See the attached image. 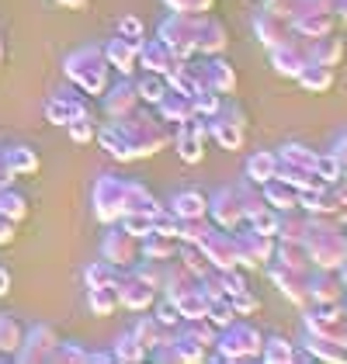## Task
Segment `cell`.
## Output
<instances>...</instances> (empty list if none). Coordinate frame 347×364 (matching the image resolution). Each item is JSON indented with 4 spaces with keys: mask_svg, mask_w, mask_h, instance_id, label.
I'll return each mask as SVG.
<instances>
[{
    "mask_svg": "<svg viewBox=\"0 0 347 364\" xmlns=\"http://www.w3.org/2000/svg\"><path fill=\"white\" fill-rule=\"evenodd\" d=\"M174 7V14H202L212 11V0H167Z\"/></svg>",
    "mask_w": 347,
    "mask_h": 364,
    "instance_id": "obj_53",
    "label": "cell"
},
{
    "mask_svg": "<svg viewBox=\"0 0 347 364\" xmlns=\"http://www.w3.org/2000/svg\"><path fill=\"white\" fill-rule=\"evenodd\" d=\"M337 274H341V281H344V288H347V257H344V264L337 267Z\"/></svg>",
    "mask_w": 347,
    "mask_h": 364,
    "instance_id": "obj_60",
    "label": "cell"
},
{
    "mask_svg": "<svg viewBox=\"0 0 347 364\" xmlns=\"http://www.w3.org/2000/svg\"><path fill=\"white\" fill-rule=\"evenodd\" d=\"M344 232H347V229H344Z\"/></svg>",
    "mask_w": 347,
    "mask_h": 364,
    "instance_id": "obj_64",
    "label": "cell"
},
{
    "mask_svg": "<svg viewBox=\"0 0 347 364\" xmlns=\"http://www.w3.org/2000/svg\"><path fill=\"white\" fill-rule=\"evenodd\" d=\"M302 247L309 253V264H313V267L337 271L347 257V232L333 223V215H309Z\"/></svg>",
    "mask_w": 347,
    "mask_h": 364,
    "instance_id": "obj_1",
    "label": "cell"
},
{
    "mask_svg": "<svg viewBox=\"0 0 347 364\" xmlns=\"http://www.w3.org/2000/svg\"><path fill=\"white\" fill-rule=\"evenodd\" d=\"M208 219H212V225L230 229V232L247 223V219H243V205H240L236 188H219L215 195L208 198Z\"/></svg>",
    "mask_w": 347,
    "mask_h": 364,
    "instance_id": "obj_10",
    "label": "cell"
},
{
    "mask_svg": "<svg viewBox=\"0 0 347 364\" xmlns=\"http://www.w3.org/2000/svg\"><path fill=\"white\" fill-rule=\"evenodd\" d=\"M208 139H215L223 149H243V142H247V129L215 112V114H208Z\"/></svg>",
    "mask_w": 347,
    "mask_h": 364,
    "instance_id": "obj_18",
    "label": "cell"
},
{
    "mask_svg": "<svg viewBox=\"0 0 347 364\" xmlns=\"http://www.w3.org/2000/svg\"><path fill=\"white\" fill-rule=\"evenodd\" d=\"M306 63H313V38H306V35H299V31H292L282 46L271 49V66H274L278 77L295 80Z\"/></svg>",
    "mask_w": 347,
    "mask_h": 364,
    "instance_id": "obj_3",
    "label": "cell"
},
{
    "mask_svg": "<svg viewBox=\"0 0 347 364\" xmlns=\"http://www.w3.org/2000/svg\"><path fill=\"white\" fill-rule=\"evenodd\" d=\"M205 139H208V118L205 114H191L188 122L177 125L174 142H177V153L184 164H202L205 156Z\"/></svg>",
    "mask_w": 347,
    "mask_h": 364,
    "instance_id": "obj_6",
    "label": "cell"
},
{
    "mask_svg": "<svg viewBox=\"0 0 347 364\" xmlns=\"http://www.w3.org/2000/svg\"><path fill=\"white\" fill-rule=\"evenodd\" d=\"M156 319L164 323V326H181V309H177V302L174 299H164L160 306H156Z\"/></svg>",
    "mask_w": 347,
    "mask_h": 364,
    "instance_id": "obj_52",
    "label": "cell"
},
{
    "mask_svg": "<svg viewBox=\"0 0 347 364\" xmlns=\"http://www.w3.org/2000/svg\"><path fill=\"white\" fill-rule=\"evenodd\" d=\"M146 264H139L136 267V278H143L146 284H153V288H160L164 284V264L167 260H149V257H143Z\"/></svg>",
    "mask_w": 347,
    "mask_h": 364,
    "instance_id": "obj_50",
    "label": "cell"
},
{
    "mask_svg": "<svg viewBox=\"0 0 347 364\" xmlns=\"http://www.w3.org/2000/svg\"><path fill=\"white\" fill-rule=\"evenodd\" d=\"M230 302H233V309H236V316H257L260 312V299L250 291V288H240V291H233L230 295Z\"/></svg>",
    "mask_w": 347,
    "mask_h": 364,
    "instance_id": "obj_46",
    "label": "cell"
},
{
    "mask_svg": "<svg viewBox=\"0 0 347 364\" xmlns=\"http://www.w3.org/2000/svg\"><path fill=\"white\" fill-rule=\"evenodd\" d=\"M198 247H202L205 260H208L215 271H230V267H240L236 236H233L230 229H219V225H212V229H208V236H205Z\"/></svg>",
    "mask_w": 347,
    "mask_h": 364,
    "instance_id": "obj_8",
    "label": "cell"
},
{
    "mask_svg": "<svg viewBox=\"0 0 347 364\" xmlns=\"http://www.w3.org/2000/svg\"><path fill=\"white\" fill-rule=\"evenodd\" d=\"M177 264H181L191 278H202V274L212 271V264L205 260L202 247H195V243H181V247H177Z\"/></svg>",
    "mask_w": 347,
    "mask_h": 364,
    "instance_id": "obj_34",
    "label": "cell"
},
{
    "mask_svg": "<svg viewBox=\"0 0 347 364\" xmlns=\"http://www.w3.org/2000/svg\"><path fill=\"white\" fill-rule=\"evenodd\" d=\"M105 253H108L112 264H136V257H139V240H136L129 229H118V232L108 236Z\"/></svg>",
    "mask_w": 347,
    "mask_h": 364,
    "instance_id": "obj_20",
    "label": "cell"
},
{
    "mask_svg": "<svg viewBox=\"0 0 347 364\" xmlns=\"http://www.w3.org/2000/svg\"><path fill=\"white\" fill-rule=\"evenodd\" d=\"M316 149H309L306 142H285L282 146V153H278V160L282 164H295V167H309V170H316Z\"/></svg>",
    "mask_w": 347,
    "mask_h": 364,
    "instance_id": "obj_39",
    "label": "cell"
},
{
    "mask_svg": "<svg viewBox=\"0 0 347 364\" xmlns=\"http://www.w3.org/2000/svg\"><path fill=\"white\" fill-rule=\"evenodd\" d=\"M171 208L177 219H198V215H208V198L202 191H195V188H184V191H177L171 198Z\"/></svg>",
    "mask_w": 347,
    "mask_h": 364,
    "instance_id": "obj_19",
    "label": "cell"
},
{
    "mask_svg": "<svg viewBox=\"0 0 347 364\" xmlns=\"http://www.w3.org/2000/svg\"><path fill=\"white\" fill-rule=\"evenodd\" d=\"M267 267V274L274 281V288L289 299L292 306H309V271H295V267H285V264H278V260H267L264 264Z\"/></svg>",
    "mask_w": 347,
    "mask_h": 364,
    "instance_id": "obj_7",
    "label": "cell"
},
{
    "mask_svg": "<svg viewBox=\"0 0 347 364\" xmlns=\"http://www.w3.org/2000/svg\"><path fill=\"white\" fill-rule=\"evenodd\" d=\"M250 229H257V232H267V236H274L278 232V208H271V205H264L260 212H254L250 219H247Z\"/></svg>",
    "mask_w": 347,
    "mask_h": 364,
    "instance_id": "obj_48",
    "label": "cell"
},
{
    "mask_svg": "<svg viewBox=\"0 0 347 364\" xmlns=\"http://www.w3.org/2000/svg\"><path fill=\"white\" fill-rule=\"evenodd\" d=\"M125 229L136 240H143L146 232H153V215H146V212H125Z\"/></svg>",
    "mask_w": 347,
    "mask_h": 364,
    "instance_id": "obj_51",
    "label": "cell"
},
{
    "mask_svg": "<svg viewBox=\"0 0 347 364\" xmlns=\"http://www.w3.org/2000/svg\"><path fill=\"white\" fill-rule=\"evenodd\" d=\"M118 288H122V291H118V302H125L129 309L153 306V291H156V288H153V284H146L143 278H136V274H132V278L122 281Z\"/></svg>",
    "mask_w": 347,
    "mask_h": 364,
    "instance_id": "obj_29",
    "label": "cell"
},
{
    "mask_svg": "<svg viewBox=\"0 0 347 364\" xmlns=\"http://www.w3.org/2000/svg\"><path fill=\"white\" fill-rule=\"evenodd\" d=\"M136 101H139V94H136V84H118L112 90V97H108V112L112 114H129L136 108Z\"/></svg>",
    "mask_w": 347,
    "mask_h": 364,
    "instance_id": "obj_42",
    "label": "cell"
},
{
    "mask_svg": "<svg viewBox=\"0 0 347 364\" xmlns=\"http://www.w3.org/2000/svg\"><path fill=\"white\" fill-rule=\"evenodd\" d=\"M90 132H94V129H90V125H87L84 118H77V122H73V139H77V142L90 139Z\"/></svg>",
    "mask_w": 347,
    "mask_h": 364,
    "instance_id": "obj_57",
    "label": "cell"
},
{
    "mask_svg": "<svg viewBox=\"0 0 347 364\" xmlns=\"http://www.w3.org/2000/svg\"><path fill=\"white\" fill-rule=\"evenodd\" d=\"M156 208H164V205L149 195L143 184H136V181L122 184V212H146V215H153Z\"/></svg>",
    "mask_w": 347,
    "mask_h": 364,
    "instance_id": "obj_24",
    "label": "cell"
},
{
    "mask_svg": "<svg viewBox=\"0 0 347 364\" xmlns=\"http://www.w3.org/2000/svg\"><path fill=\"white\" fill-rule=\"evenodd\" d=\"M136 340L143 343L146 350H153V347H160V343L171 340V326H164L156 316H146V319H139V326H136Z\"/></svg>",
    "mask_w": 347,
    "mask_h": 364,
    "instance_id": "obj_33",
    "label": "cell"
},
{
    "mask_svg": "<svg viewBox=\"0 0 347 364\" xmlns=\"http://www.w3.org/2000/svg\"><path fill=\"white\" fill-rule=\"evenodd\" d=\"M302 323L309 333H323V336H333L344 343L347 333V309L344 302H309L306 312H302Z\"/></svg>",
    "mask_w": 347,
    "mask_h": 364,
    "instance_id": "obj_4",
    "label": "cell"
},
{
    "mask_svg": "<svg viewBox=\"0 0 347 364\" xmlns=\"http://www.w3.org/2000/svg\"><path fill=\"white\" fill-rule=\"evenodd\" d=\"M274 170H278V153H271V149H257L247 156V181H254V184H267L274 177Z\"/></svg>",
    "mask_w": 347,
    "mask_h": 364,
    "instance_id": "obj_30",
    "label": "cell"
},
{
    "mask_svg": "<svg viewBox=\"0 0 347 364\" xmlns=\"http://www.w3.org/2000/svg\"><path fill=\"white\" fill-rule=\"evenodd\" d=\"M333 156H337V160H341V167H344L347 164V136L341 142H337V146H333Z\"/></svg>",
    "mask_w": 347,
    "mask_h": 364,
    "instance_id": "obj_59",
    "label": "cell"
},
{
    "mask_svg": "<svg viewBox=\"0 0 347 364\" xmlns=\"http://www.w3.org/2000/svg\"><path fill=\"white\" fill-rule=\"evenodd\" d=\"M226 42H230V31H226V25H223L212 11L195 14V49H198L202 56H215V53H223V49H226Z\"/></svg>",
    "mask_w": 347,
    "mask_h": 364,
    "instance_id": "obj_11",
    "label": "cell"
},
{
    "mask_svg": "<svg viewBox=\"0 0 347 364\" xmlns=\"http://www.w3.org/2000/svg\"><path fill=\"white\" fill-rule=\"evenodd\" d=\"M122 35L129 38V42H143V21L139 18H122Z\"/></svg>",
    "mask_w": 347,
    "mask_h": 364,
    "instance_id": "obj_56",
    "label": "cell"
},
{
    "mask_svg": "<svg viewBox=\"0 0 347 364\" xmlns=\"http://www.w3.org/2000/svg\"><path fill=\"white\" fill-rule=\"evenodd\" d=\"M306 225H309V215L302 208H289V212H278V232L274 240H299L306 236Z\"/></svg>",
    "mask_w": 347,
    "mask_h": 364,
    "instance_id": "obj_31",
    "label": "cell"
},
{
    "mask_svg": "<svg viewBox=\"0 0 347 364\" xmlns=\"http://www.w3.org/2000/svg\"><path fill=\"white\" fill-rule=\"evenodd\" d=\"M156 108L164 114V122H174V125H181V122H188V118L195 114V108H191V94H177L171 87H167V94L156 101Z\"/></svg>",
    "mask_w": 347,
    "mask_h": 364,
    "instance_id": "obj_23",
    "label": "cell"
},
{
    "mask_svg": "<svg viewBox=\"0 0 347 364\" xmlns=\"http://www.w3.org/2000/svg\"><path fill=\"white\" fill-rule=\"evenodd\" d=\"M90 306H94V312L108 316V312L118 306V295L112 291V284H94V288H90Z\"/></svg>",
    "mask_w": 347,
    "mask_h": 364,
    "instance_id": "obj_47",
    "label": "cell"
},
{
    "mask_svg": "<svg viewBox=\"0 0 347 364\" xmlns=\"http://www.w3.org/2000/svg\"><path fill=\"white\" fill-rule=\"evenodd\" d=\"M219 105H223V94L219 90H212L208 84H198L195 90H191V108H195V114H215L219 112Z\"/></svg>",
    "mask_w": 347,
    "mask_h": 364,
    "instance_id": "obj_40",
    "label": "cell"
},
{
    "mask_svg": "<svg viewBox=\"0 0 347 364\" xmlns=\"http://www.w3.org/2000/svg\"><path fill=\"white\" fill-rule=\"evenodd\" d=\"M219 278H223V288H226V295H233V291H240V288H247V278H243V267H230V271H219Z\"/></svg>",
    "mask_w": 347,
    "mask_h": 364,
    "instance_id": "obj_54",
    "label": "cell"
},
{
    "mask_svg": "<svg viewBox=\"0 0 347 364\" xmlns=\"http://www.w3.org/2000/svg\"><path fill=\"white\" fill-rule=\"evenodd\" d=\"M271 260H278V264H285V267H295V271H313L309 253H306V247H302L299 240H274Z\"/></svg>",
    "mask_w": 347,
    "mask_h": 364,
    "instance_id": "obj_26",
    "label": "cell"
},
{
    "mask_svg": "<svg viewBox=\"0 0 347 364\" xmlns=\"http://www.w3.org/2000/svg\"><path fill=\"white\" fill-rule=\"evenodd\" d=\"M215 347H219V361H257L264 333L257 326H250L243 316H236L230 326H219Z\"/></svg>",
    "mask_w": 347,
    "mask_h": 364,
    "instance_id": "obj_2",
    "label": "cell"
},
{
    "mask_svg": "<svg viewBox=\"0 0 347 364\" xmlns=\"http://www.w3.org/2000/svg\"><path fill=\"white\" fill-rule=\"evenodd\" d=\"M260 4H264V0H260Z\"/></svg>",
    "mask_w": 347,
    "mask_h": 364,
    "instance_id": "obj_63",
    "label": "cell"
},
{
    "mask_svg": "<svg viewBox=\"0 0 347 364\" xmlns=\"http://www.w3.org/2000/svg\"><path fill=\"white\" fill-rule=\"evenodd\" d=\"M236 195H240V205H243V219H250L254 212H260L267 201H264V195H260V184H254V181H247L243 177V184L236 188Z\"/></svg>",
    "mask_w": 347,
    "mask_h": 364,
    "instance_id": "obj_44",
    "label": "cell"
},
{
    "mask_svg": "<svg viewBox=\"0 0 347 364\" xmlns=\"http://www.w3.org/2000/svg\"><path fill=\"white\" fill-rule=\"evenodd\" d=\"M316 177H319V181H326V184L341 181V177H344L341 160H337L333 153H319V156H316Z\"/></svg>",
    "mask_w": 347,
    "mask_h": 364,
    "instance_id": "obj_45",
    "label": "cell"
},
{
    "mask_svg": "<svg viewBox=\"0 0 347 364\" xmlns=\"http://www.w3.org/2000/svg\"><path fill=\"white\" fill-rule=\"evenodd\" d=\"M136 94H139V101H146V105H156V101L167 94V77H164V73H149V70H146V77L136 84Z\"/></svg>",
    "mask_w": 347,
    "mask_h": 364,
    "instance_id": "obj_41",
    "label": "cell"
},
{
    "mask_svg": "<svg viewBox=\"0 0 347 364\" xmlns=\"http://www.w3.org/2000/svg\"><path fill=\"white\" fill-rule=\"evenodd\" d=\"M177 236H171V232H146L143 236V247H139V253L143 257H149V260H174L177 257Z\"/></svg>",
    "mask_w": 347,
    "mask_h": 364,
    "instance_id": "obj_27",
    "label": "cell"
},
{
    "mask_svg": "<svg viewBox=\"0 0 347 364\" xmlns=\"http://www.w3.org/2000/svg\"><path fill=\"white\" fill-rule=\"evenodd\" d=\"M139 59H143V66L149 73H171L174 66L181 63V59L174 56V49L164 42V38H153V42H139Z\"/></svg>",
    "mask_w": 347,
    "mask_h": 364,
    "instance_id": "obj_17",
    "label": "cell"
},
{
    "mask_svg": "<svg viewBox=\"0 0 347 364\" xmlns=\"http://www.w3.org/2000/svg\"><path fill=\"white\" fill-rule=\"evenodd\" d=\"M306 354L316 358V361H330V364H341L347 361V347L333 336H323V333H309L306 336Z\"/></svg>",
    "mask_w": 347,
    "mask_h": 364,
    "instance_id": "obj_21",
    "label": "cell"
},
{
    "mask_svg": "<svg viewBox=\"0 0 347 364\" xmlns=\"http://www.w3.org/2000/svg\"><path fill=\"white\" fill-rule=\"evenodd\" d=\"M115 278H118V274L112 271V267H108V264H97V267H90V271H87V281H90V288H94V284H112Z\"/></svg>",
    "mask_w": 347,
    "mask_h": 364,
    "instance_id": "obj_55",
    "label": "cell"
},
{
    "mask_svg": "<svg viewBox=\"0 0 347 364\" xmlns=\"http://www.w3.org/2000/svg\"><path fill=\"white\" fill-rule=\"evenodd\" d=\"M260 195L264 201L271 205V208H278V212H289V208H299V191L285 184L282 177H271L267 184H260Z\"/></svg>",
    "mask_w": 347,
    "mask_h": 364,
    "instance_id": "obj_22",
    "label": "cell"
},
{
    "mask_svg": "<svg viewBox=\"0 0 347 364\" xmlns=\"http://www.w3.org/2000/svg\"><path fill=\"white\" fill-rule=\"evenodd\" d=\"M302 90H309V94H326L330 87H333V66H323V63H306L302 66V73L295 77Z\"/></svg>",
    "mask_w": 347,
    "mask_h": 364,
    "instance_id": "obj_28",
    "label": "cell"
},
{
    "mask_svg": "<svg viewBox=\"0 0 347 364\" xmlns=\"http://www.w3.org/2000/svg\"><path fill=\"white\" fill-rule=\"evenodd\" d=\"M208 229H212V219L208 215H198V219H177V243H202L205 236H208Z\"/></svg>",
    "mask_w": 347,
    "mask_h": 364,
    "instance_id": "obj_37",
    "label": "cell"
},
{
    "mask_svg": "<svg viewBox=\"0 0 347 364\" xmlns=\"http://www.w3.org/2000/svg\"><path fill=\"white\" fill-rule=\"evenodd\" d=\"M115 358L118 361H143L146 358V347L136 340V333H125L115 343Z\"/></svg>",
    "mask_w": 347,
    "mask_h": 364,
    "instance_id": "obj_49",
    "label": "cell"
},
{
    "mask_svg": "<svg viewBox=\"0 0 347 364\" xmlns=\"http://www.w3.org/2000/svg\"><path fill=\"white\" fill-rule=\"evenodd\" d=\"M333 14L341 25H347V0H333Z\"/></svg>",
    "mask_w": 347,
    "mask_h": 364,
    "instance_id": "obj_58",
    "label": "cell"
},
{
    "mask_svg": "<svg viewBox=\"0 0 347 364\" xmlns=\"http://www.w3.org/2000/svg\"><path fill=\"white\" fill-rule=\"evenodd\" d=\"M202 80L212 90H219L223 97L226 94H236V87H240V77H236V70H233V63L223 53H215V56H202Z\"/></svg>",
    "mask_w": 347,
    "mask_h": 364,
    "instance_id": "obj_12",
    "label": "cell"
},
{
    "mask_svg": "<svg viewBox=\"0 0 347 364\" xmlns=\"http://www.w3.org/2000/svg\"><path fill=\"white\" fill-rule=\"evenodd\" d=\"M7 284H11V278H7V274H4V271H0V295H4V291H7Z\"/></svg>",
    "mask_w": 347,
    "mask_h": 364,
    "instance_id": "obj_61",
    "label": "cell"
},
{
    "mask_svg": "<svg viewBox=\"0 0 347 364\" xmlns=\"http://www.w3.org/2000/svg\"><path fill=\"white\" fill-rule=\"evenodd\" d=\"M299 208L306 215H333L341 208V195H337V184H326L319 181L313 188H302L299 191Z\"/></svg>",
    "mask_w": 347,
    "mask_h": 364,
    "instance_id": "obj_13",
    "label": "cell"
},
{
    "mask_svg": "<svg viewBox=\"0 0 347 364\" xmlns=\"http://www.w3.org/2000/svg\"><path fill=\"white\" fill-rule=\"evenodd\" d=\"M254 31H257L260 46H267V49H274V46H282L285 38L292 35V25L282 18V14H274V11H267V7H260L257 14H254Z\"/></svg>",
    "mask_w": 347,
    "mask_h": 364,
    "instance_id": "obj_15",
    "label": "cell"
},
{
    "mask_svg": "<svg viewBox=\"0 0 347 364\" xmlns=\"http://www.w3.org/2000/svg\"><path fill=\"white\" fill-rule=\"evenodd\" d=\"M337 28V14L333 11H295L292 14V31L306 35V38H319L326 31Z\"/></svg>",
    "mask_w": 347,
    "mask_h": 364,
    "instance_id": "obj_16",
    "label": "cell"
},
{
    "mask_svg": "<svg viewBox=\"0 0 347 364\" xmlns=\"http://www.w3.org/2000/svg\"><path fill=\"white\" fill-rule=\"evenodd\" d=\"M344 38L341 35H333V31H326V35H319L313 38V63H323V66H341L344 63Z\"/></svg>",
    "mask_w": 347,
    "mask_h": 364,
    "instance_id": "obj_25",
    "label": "cell"
},
{
    "mask_svg": "<svg viewBox=\"0 0 347 364\" xmlns=\"http://www.w3.org/2000/svg\"><path fill=\"white\" fill-rule=\"evenodd\" d=\"M344 309H347V291H344Z\"/></svg>",
    "mask_w": 347,
    "mask_h": 364,
    "instance_id": "obj_62",
    "label": "cell"
},
{
    "mask_svg": "<svg viewBox=\"0 0 347 364\" xmlns=\"http://www.w3.org/2000/svg\"><path fill=\"white\" fill-rule=\"evenodd\" d=\"M160 38L174 49L177 59H195L198 49H195V14H174L160 25Z\"/></svg>",
    "mask_w": 347,
    "mask_h": 364,
    "instance_id": "obj_9",
    "label": "cell"
},
{
    "mask_svg": "<svg viewBox=\"0 0 347 364\" xmlns=\"http://www.w3.org/2000/svg\"><path fill=\"white\" fill-rule=\"evenodd\" d=\"M274 177H282V181H285V184H292L295 191H302V188H313V184H319L316 170L295 167V164H282V160H278V170H274Z\"/></svg>",
    "mask_w": 347,
    "mask_h": 364,
    "instance_id": "obj_36",
    "label": "cell"
},
{
    "mask_svg": "<svg viewBox=\"0 0 347 364\" xmlns=\"http://www.w3.org/2000/svg\"><path fill=\"white\" fill-rule=\"evenodd\" d=\"M344 281L330 267H313L309 271V302H344Z\"/></svg>",
    "mask_w": 347,
    "mask_h": 364,
    "instance_id": "obj_14",
    "label": "cell"
},
{
    "mask_svg": "<svg viewBox=\"0 0 347 364\" xmlns=\"http://www.w3.org/2000/svg\"><path fill=\"white\" fill-rule=\"evenodd\" d=\"M233 236H236V250H240V267L254 271V267H264V264L271 260V253H274V236L257 232V229H250L247 223L240 225V229H233Z\"/></svg>",
    "mask_w": 347,
    "mask_h": 364,
    "instance_id": "obj_5",
    "label": "cell"
},
{
    "mask_svg": "<svg viewBox=\"0 0 347 364\" xmlns=\"http://www.w3.org/2000/svg\"><path fill=\"white\" fill-rule=\"evenodd\" d=\"M174 302L181 309V319H198V316H205V306H208V299H205V291L198 288V281H195V288L181 291Z\"/></svg>",
    "mask_w": 347,
    "mask_h": 364,
    "instance_id": "obj_38",
    "label": "cell"
},
{
    "mask_svg": "<svg viewBox=\"0 0 347 364\" xmlns=\"http://www.w3.org/2000/svg\"><path fill=\"white\" fill-rule=\"evenodd\" d=\"M260 361H267V364H289V361H295V347H292V340H285V336H264Z\"/></svg>",
    "mask_w": 347,
    "mask_h": 364,
    "instance_id": "obj_35",
    "label": "cell"
},
{
    "mask_svg": "<svg viewBox=\"0 0 347 364\" xmlns=\"http://www.w3.org/2000/svg\"><path fill=\"white\" fill-rule=\"evenodd\" d=\"M136 56H139V42H129L125 35L112 38V46H108V59H112V66H118L122 73H132Z\"/></svg>",
    "mask_w": 347,
    "mask_h": 364,
    "instance_id": "obj_32",
    "label": "cell"
},
{
    "mask_svg": "<svg viewBox=\"0 0 347 364\" xmlns=\"http://www.w3.org/2000/svg\"><path fill=\"white\" fill-rule=\"evenodd\" d=\"M205 319H208V323H215V326H230L233 319H236V309H233L230 295L208 299V306H205Z\"/></svg>",
    "mask_w": 347,
    "mask_h": 364,
    "instance_id": "obj_43",
    "label": "cell"
}]
</instances>
